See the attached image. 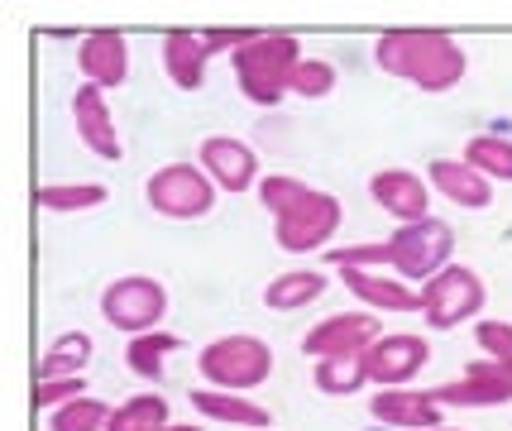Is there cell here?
<instances>
[{"label": "cell", "instance_id": "cell-1", "mask_svg": "<svg viewBox=\"0 0 512 431\" xmlns=\"http://www.w3.org/2000/svg\"><path fill=\"white\" fill-rule=\"evenodd\" d=\"M259 202L273 211V240L288 254L326 250L340 221H345L340 197L321 192V187H307L302 178H288V173H268L259 182Z\"/></svg>", "mask_w": 512, "mask_h": 431}, {"label": "cell", "instance_id": "cell-2", "mask_svg": "<svg viewBox=\"0 0 512 431\" xmlns=\"http://www.w3.org/2000/svg\"><path fill=\"white\" fill-rule=\"evenodd\" d=\"M455 254V230L436 216L398 226L388 240H369V245H331L326 259L335 269H393L398 278H436Z\"/></svg>", "mask_w": 512, "mask_h": 431}, {"label": "cell", "instance_id": "cell-3", "mask_svg": "<svg viewBox=\"0 0 512 431\" xmlns=\"http://www.w3.org/2000/svg\"><path fill=\"white\" fill-rule=\"evenodd\" d=\"M374 63L417 91H450L469 72L465 48L446 29H388L374 39Z\"/></svg>", "mask_w": 512, "mask_h": 431}, {"label": "cell", "instance_id": "cell-4", "mask_svg": "<svg viewBox=\"0 0 512 431\" xmlns=\"http://www.w3.org/2000/svg\"><path fill=\"white\" fill-rule=\"evenodd\" d=\"M307 53L292 34H254L245 48L230 53L235 63V77H240V91H245L254 106H278L292 91V72Z\"/></svg>", "mask_w": 512, "mask_h": 431}, {"label": "cell", "instance_id": "cell-5", "mask_svg": "<svg viewBox=\"0 0 512 431\" xmlns=\"http://www.w3.org/2000/svg\"><path fill=\"white\" fill-rule=\"evenodd\" d=\"M197 369L206 388H221V393H254L268 384L273 374V345L259 336H216L211 345H201Z\"/></svg>", "mask_w": 512, "mask_h": 431}, {"label": "cell", "instance_id": "cell-6", "mask_svg": "<svg viewBox=\"0 0 512 431\" xmlns=\"http://www.w3.org/2000/svg\"><path fill=\"white\" fill-rule=\"evenodd\" d=\"M216 182L201 173V163H163L154 178L144 182V202L168 221H201L216 206Z\"/></svg>", "mask_w": 512, "mask_h": 431}, {"label": "cell", "instance_id": "cell-7", "mask_svg": "<svg viewBox=\"0 0 512 431\" xmlns=\"http://www.w3.org/2000/svg\"><path fill=\"white\" fill-rule=\"evenodd\" d=\"M101 317L106 326L125 331V336H144L158 331V321L168 317V288L149 278V273H125L101 288Z\"/></svg>", "mask_w": 512, "mask_h": 431}, {"label": "cell", "instance_id": "cell-8", "mask_svg": "<svg viewBox=\"0 0 512 431\" xmlns=\"http://www.w3.org/2000/svg\"><path fill=\"white\" fill-rule=\"evenodd\" d=\"M484 278L469 264H446L436 278L422 283V317L431 331H455L460 321L484 312Z\"/></svg>", "mask_w": 512, "mask_h": 431}, {"label": "cell", "instance_id": "cell-9", "mask_svg": "<svg viewBox=\"0 0 512 431\" xmlns=\"http://www.w3.org/2000/svg\"><path fill=\"white\" fill-rule=\"evenodd\" d=\"M431 360V341L412 336V331H393L364 350V369H369V384L374 388H407Z\"/></svg>", "mask_w": 512, "mask_h": 431}, {"label": "cell", "instance_id": "cell-10", "mask_svg": "<svg viewBox=\"0 0 512 431\" xmlns=\"http://www.w3.org/2000/svg\"><path fill=\"white\" fill-rule=\"evenodd\" d=\"M379 336H383V326L374 312H335V317H321L312 331L302 336V355H316V360L364 355Z\"/></svg>", "mask_w": 512, "mask_h": 431}, {"label": "cell", "instance_id": "cell-11", "mask_svg": "<svg viewBox=\"0 0 512 431\" xmlns=\"http://www.w3.org/2000/svg\"><path fill=\"white\" fill-rule=\"evenodd\" d=\"M431 398L441 408H503V403H512V369L484 355V360L469 364L460 379L431 388Z\"/></svg>", "mask_w": 512, "mask_h": 431}, {"label": "cell", "instance_id": "cell-12", "mask_svg": "<svg viewBox=\"0 0 512 431\" xmlns=\"http://www.w3.org/2000/svg\"><path fill=\"white\" fill-rule=\"evenodd\" d=\"M197 163H201V173L216 182L221 192H249L254 182H264L259 178V154L249 149L245 139H230V135L201 139Z\"/></svg>", "mask_w": 512, "mask_h": 431}, {"label": "cell", "instance_id": "cell-13", "mask_svg": "<svg viewBox=\"0 0 512 431\" xmlns=\"http://www.w3.org/2000/svg\"><path fill=\"white\" fill-rule=\"evenodd\" d=\"M72 125H77V139L87 144L96 159H106V163L125 159V144H120V130H115V115L106 106V91L101 87L72 91Z\"/></svg>", "mask_w": 512, "mask_h": 431}, {"label": "cell", "instance_id": "cell-14", "mask_svg": "<svg viewBox=\"0 0 512 431\" xmlns=\"http://www.w3.org/2000/svg\"><path fill=\"white\" fill-rule=\"evenodd\" d=\"M369 197L374 206H383L398 226H412V221H426L431 216V182L407 173V168H383L369 178Z\"/></svg>", "mask_w": 512, "mask_h": 431}, {"label": "cell", "instance_id": "cell-15", "mask_svg": "<svg viewBox=\"0 0 512 431\" xmlns=\"http://www.w3.org/2000/svg\"><path fill=\"white\" fill-rule=\"evenodd\" d=\"M77 68L87 77V87H125L130 77V48H125V34L115 29H91L87 39L77 44Z\"/></svg>", "mask_w": 512, "mask_h": 431}, {"label": "cell", "instance_id": "cell-16", "mask_svg": "<svg viewBox=\"0 0 512 431\" xmlns=\"http://www.w3.org/2000/svg\"><path fill=\"white\" fill-rule=\"evenodd\" d=\"M369 412H374V422H383V427H398V431L446 427V422H441V417H446V408L431 398V388H426V393H412V388H379V393L369 398Z\"/></svg>", "mask_w": 512, "mask_h": 431}, {"label": "cell", "instance_id": "cell-17", "mask_svg": "<svg viewBox=\"0 0 512 431\" xmlns=\"http://www.w3.org/2000/svg\"><path fill=\"white\" fill-rule=\"evenodd\" d=\"M426 182H431V192H441L460 211H484L493 202V182L479 168H469L465 159H431L426 163Z\"/></svg>", "mask_w": 512, "mask_h": 431}, {"label": "cell", "instance_id": "cell-18", "mask_svg": "<svg viewBox=\"0 0 512 431\" xmlns=\"http://www.w3.org/2000/svg\"><path fill=\"white\" fill-rule=\"evenodd\" d=\"M211 58H216V48H211L206 34H192V29L163 34V72L173 77V87L201 91L206 87V63Z\"/></svg>", "mask_w": 512, "mask_h": 431}, {"label": "cell", "instance_id": "cell-19", "mask_svg": "<svg viewBox=\"0 0 512 431\" xmlns=\"http://www.w3.org/2000/svg\"><path fill=\"white\" fill-rule=\"evenodd\" d=\"M345 288L369 307V312H422V293L407 288L402 278H383L379 269H340Z\"/></svg>", "mask_w": 512, "mask_h": 431}, {"label": "cell", "instance_id": "cell-20", "mask_svg": "<svg viewBox=\"0 0 512 431\" xmlns=\"http://www.w3.org/2000/svg\"><path fill=\"white\" fill-rule=\"evenodd\" d=\"M192 408L211 422H230V427H273V412L254 403L249 393H221V388H197Z\"/></svg>", "mask_w": 512, "mask_h": 431}, {"label": "cell", "instance_id": "cell-21", "mask_svg": "<svg viewBox=\"0 0 512 431\" xmlns=\"http://www.w3.org/2000/svg\"><path fill=\"white\" fill-rule=\"evenodd\" d=\"M326 288H331V278H326V273L288 269V273H278V278H268L264 307H268V312H302V307H312Z\"/></svg>", "mask_w": 512, "mask_h": 431}, {"label": "cell", "instance_id": "cell-22", "mask_svg": "<svg viewBox=\"0 0 512 431\" xmlns=\"http://www.w3.org/2000/svg\"><path fill=\"white\" fill-rule=\"evenodd\" d=\"M178 350H182L178 336H168V331H144V336H130V345H125V364H130V374L158 384L168 355H178Z\"/></svg>", "mask_w": 512, "mask_h": 431}, {"label": "cell", "instance_id": "cell-23", "mask_svg": "<svg viewBox=\"0 0 512 431\" xmlns=\"http://www.w3.org/2000/svg\"><path fill=\"white\" fill-rule=\"evenodd\" d=\"M96 355V341H91L87 331H67L58 341L44 350V360H39V374L34 379H63V374H82Z\"/></svg>", "mask_w": 512, "mask_h": 431}, {"label": "cell", "instance_id": "cell-24", "mask_svg": "<svg viewBox=\"0 0 512 431\" xmlns=\"http://www.w3.org/2000/svg\"><path fill=\"white\" fill-rule=\"evenodd\" d=\"M111 197L101 182H44L34 187V206L39 211H91Z\"/></svg>", "mask_w": 512, "mask_h": 431}, {"label": "cell", "instance_id": "cell-25", "mask_svg": "<svg viewBox=\"0 0 512 431\" xmlns=\"http://www.w3.org/2000/svg\"><path fill=\"white\" fill-rule=\"evenodd\" d=\"M168 427V398L163 393H134L111 412L106 431H163Z\"/></svg>", "mask_w": 512, "mask_h": 431}, {"label": "cell", "instance_id": "cell-26", "mask_svg": "<svg viewBox=\"0 0 512 431\" xmlns=\"http://www.w3.org/2000/svg\"><path fill=\"white\" fill-rule=\"evenodd\" d=\"M369 384V369H364V355H335V360H316V388L326 398H350Z\"/></svg>", "mask_w": 512, "mask_h": 431}, {"label": "cell", "instance_id": "cell-27", "mask_svg": "<svg viewBox=\"0 0 512 431\" xmlns=\"http://www.w3.org/2000/svg\"><path fill=\"white\" fill-rule=\"evenodd\" d=\"M465 163L479 168L489 182H512V139L503 135H474L465 144Z\"/></svg>", "mask_w": 512, "mask_h": 431}, {"label": "cell", "instance_id": "cell-28", "mask_svg": "<svg viewBox=\"0 0 512 431\" xmlns=\"http://www.w3.org/2000/svg\"><path fill=\"white\" fill-rule=\"evenodd\" d=\"M106 427H111V408L101 398H91V393L63 403L58 412H48V431H106Z\"/></svg>", "mask_w": 512, "mask_h": 431}, {"label": "cell", "instance_id": "cell-29", "mask_svg": "<svg viewBox=\"0 0 512 431\" xmlns=\"http://www.w3.org/2000/svg\"><path fill=\"white\" fill-rule=\"evenodd\" d=\"M335 91V63L326 58H302L297 72H292V96H307V101H321Z\"/></svg>", "mask_w": 512, "mask_h": 431}, {"label": "cell", "instance_id": "cell-30", "mask_svg": "<svg viewBox=\"0 0 512 431\" xmlns=\"http://www.w3.org/2000/svg\"><path fill=\"white\" fill-rule=\"evenodd\" d=\"M87 393V374H63V379H34V408L39 412H58L63 403Z\"/></svg>", "mask_w": 512, "mask_h": 431}, {"label": "cell", "instance_id": "cell-31", "mask_svg": "<svg viewBox=\"0 0 512 431\" xmlns=\"http://www.w3.org/2000/svg\"><path fill=\"white\" fill-rule=\"evenodd\" d=\"M474 341H479V350H484L489 360L512 369V326L508 321H479V326H474Z\"/></svg>", "mask_w": 512, "mask_h": 431}, {"label": "cell", "instance_id": "cell-32", "mask_svg": "<svg viewBox=\"0 0 512 431\" xmlns=\"http://www.w3.org/2000/svg\"><path fill=\"white\" fill-rule=\"evenodd\" d=\"M163 431H201V427H182V422H168Z\"/></svg>", "mask_w": 512, "mask_h": 431}, {"label": "cell", "instance_id": "cell-33", "mask_svg": "<svg viewBox=\"0 0 512 431\" xmlns=\"http://www.w3.org/2000/svg\"><path fill=\"white\" fill-rule=\"evenodd\" d=\"M431 431H460V427H431Z\"/></svg>", "mask_w": 512, "mask_h": 431}]
</instances>
